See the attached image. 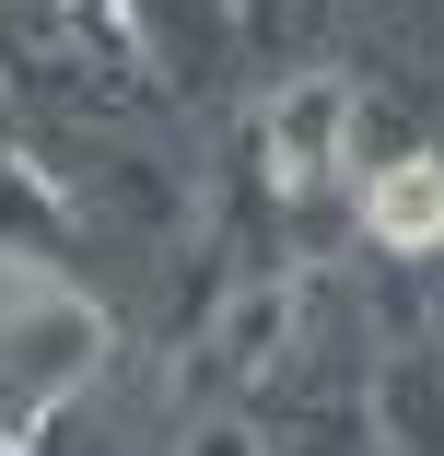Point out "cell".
I'll list each match as a JSON object with an SVG mask.
<instances>
[{"label": "cell", "instance_id": "7a4b0ae2", "mask_svg": "<svg viewBox=\"0 0 444 456\" xmlns=\"http://www.w3.org/2000/svg\"><path fill=\"white\" fill-rule=\"evenodd\" d=\"M363 223H375V246H398V257L444 246V152H398L375 188H363Z\"/></svg>", "mask_w": 444, "mask_h": 456}, {"label": "cell", "instance_id": "6da1fadb", "mask_svg": "<svg viewBox=\"0 0 444 456\" xmlns=\"http://www.w3.org/2000/svg\"><path fill=\"white\" fill-rule=\"evenodd\" d=\"M339 129H351V82L339 70H304V82H281V106H270V188H316L327 175V152H339Z\"/></svg>", "mask_w": 444, "mask_h": 456}]
</instances>
